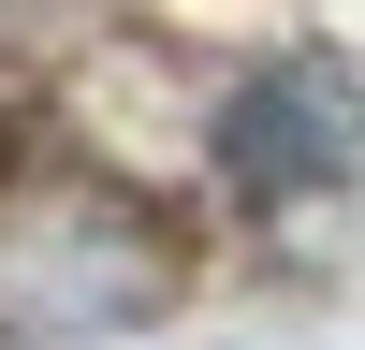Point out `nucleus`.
Returning <instances> with one entry per match:
<instances>
[{"mask_svg": "<svg viewBox=\"0 0 365 350\" xmlns=\"http://www.w3.org/2000/svg\"><path fill=\"white\" fill-rule=\"evenodd\" d=\"M365 146V102L336 88V58H278V73H249L220 102V175L234 190H336V161Z\"/></svg>", "mask_w": 365, "mask_h": 350, "instance_id": "nucleus-1", "label": "nucleus"}]
</instances>
